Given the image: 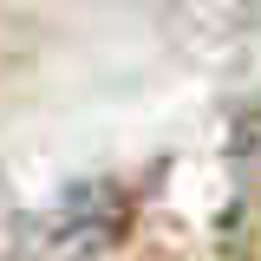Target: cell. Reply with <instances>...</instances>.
I'll use <instances>...</instances> for the list:
<instances>
[]
</instances>
